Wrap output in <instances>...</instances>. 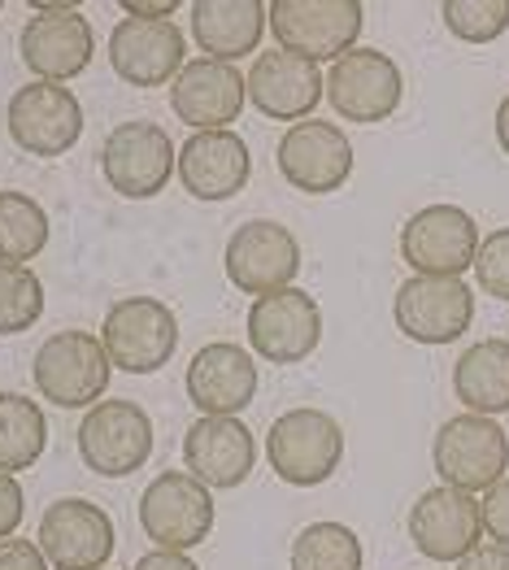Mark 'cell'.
Here are the masks:
<instances>
[{"label": "cell", "instance_id": "obj_1", "mask_svg": "<svg viewBox=\"0 0 509 570\" xmlns=\"http://www.w3.org/2000/svg\"><path fill=\"white\" fill-rule=\"evenodd\" d=\"M114 362L96 332H52L36 348L31 380L36 392L61 410H92L109 392Z\"/></svg>", "mask_w": 509, "mask_h": 570}, {"label": "cell", "instance_id": "obj_2", "mask_svg": "<svg viewBox=\"0 0 509 570\" xmlns=\"http://www.w3.org/2000/svg\"><path fill=\"white\" fill-rule=\"evenodd\" d=\"M100 344L127 375H157L179 348V318L157 296H118L105 309Z\"/></svg>", "mask_w": 509, "mask_h": 570}, {"label": "cell", "instance_id": "obj_3", "mask_svg": "<svg viewBox=\"0 0 509 570\" xmlns=\"http://www.w3.org/2000/svg\"><path fill=\"white\" fill-rule=\"evenodd\" d=\"M22 66L40 79V83H70L92 66L96 31L92 22L79 13V4L61 0H31V18L18 36Z\"/></svg>", "mask_w": 509, "mask_h": 570}, {"label": "cell", "instance_id": "obj_4", "mask_svg": "<svg viewBox=\"0 0 509 570\" xmlns=\"http://www.w3.org/2000/svg\"><path fill=\"white\" fill-rule=\"evenodd\" d=\"M266 458L275 475L292 488H319L344 462V428L314 405H296L278 414L266 431Z\"/></svg>", "mask_w": 509, "mask_h": 570}, {"label": "cell", "instance_id": "obj_5", "mask_svg": "<svg viewBox=\"0 0 509 570\" xmlns=\"http://www.w3.org/2000/svg\"><path fill=\"white\" fill-rule=\"evenodd\" d=\"M431 466L440 483L462 488V492H488L492 483H501L509 471V435L497 419L483 414H458L449 423H440L431 440Z\"/></svg>", "mask_w": 509, "mask_h": 570}, {"label": "cell", "instance_id": "obj_6", "mask_svg": "<svg viewBox=\"0 0 509 570\" xmlns=\"http://www.w3.org/2000/svg\"><path fill=\"white\" fill-rule=\"evenodd\" d=\"M179 170V148L157 122H118L100 144V175L127 200H153Z\"/></svg>", "mask_w": 509, "mask_h": 570}, {"label": "cell", "instance_id": "obj_7", "mask_svg": "<svg viewBox=\"0 0 509 570\" xmlns=\"http://www.w3.org/2000/svg\"><path fill=\"white\" fill-rule=\"evenodd\" d=\"M479 223L462 205H422L414 218L401 227V262L414 275H435V279H462L474 271L479 257Z\"/></svg>", "mask_w": 509, "mask_h": 570}, {"label": "cell", "instance_id": "obj_8", "mask_svg": "<svg viewBox=\"0 0 509 570\" xmlns=\"http://www.w3.org/2000/svg\"><path fill=\"white\" fill-rule=\"evenodd\" d=\"M366 9L358 0H275L271 31L275 48H287L310 61H340L358 48Z\"/></svg>", "mask_w": 509, "mask_h": 570}, {"label": "cell", "instance_id": "obj_9", "mask_svg": "<svg viewBox=\"0 0 509 570\" xmlns=\"http://www.w3.org/2000/svg\"><path fill=\"white\" fill-rule=\"evenodd\" d=\"M139 531L170 553H187L214 531V497L187 471H161L139 492Z\"/></svg>", "mask_w": 509, "mask_h": 570}, {"label": "cell", "instance_id": "obj_10", "mask_svg": "<svg viewBox=\"0 0 509 570\" xmlns=\"http://www.w3.org/2000/svg\"><path fill=\"white\" fill-rule=\"evenodd\" d=\"M248 332V348L262 362L275 366H301L305 357H314V348L323 344V309L310 292L301 287H283L271 296H257L248 305L244 318Z\"/></svg>", "mask_w": 509, "mask_h": 570}, {"label": "cell", "instance_id": "obj_11", "mask_svg": "<svg viewBox=\"0 0 509 570\" xmlns=\"http://www.w3.org/2000/svg\"><path fill=\"white\" fill-rule=\"evenodd\" d=\"M79 458L100 479H127L153 458V419L139 401H100L79 423Z\"/></svg>", "mask_w": 509, "mask_h": 570}, {"label": "cell", "instance_id": "obj_12", "mask_svg": "<svg viewBox=\"0 0 509 570\" xmlns=\"http://www.w3.org/2000/svg\"><path fill=\"white\" fill-rule=\"evenodd\" d=\"M9 140L31 157H66L84 136V105L66 83H40L31 79L27 88L9 96L4 109Z\"/></svg>", "mask_w": 509, "mask_h": 570}, {"label": "cell", "instance_id": "obj_13", "mask_svg": "<svg viewBox=\"0 0 509 570\" xmlns=\"http://www.w3.org/2000/svg\"><path fill=\"white\" fill-rule=\"evenodd\" d=\"M36 544L45 549L52 570H105L118 535L105 505H96L88 497H61L40 514Z\"/></svg>", "mask_w": 509, "mask_h": 570}, {"label": "cell", "instance_id": "obj_14", "mask_svg": "<svg viewBox=\"0 0 509 570\" xmlns=\"http://www.w3.org/2000/svg\"><path fill=\"white\" fill-rule=\"evenodd\" d=\"M223 266H227L232 287L257 301V296L292 287V279L301 275V244L275 218H253L232 232L223 248Z\"/></svg>", "mask_w": 509, "mask_h": 570}, {"label": "cell", "instance_id": "obj_15", "mask_svg": "<svg viewBox=\"0 0 509 570\" xmlns=\"http://www.w3.org/2000/svg\"><path fill=\"white\" fill-rule=\"evenodd\" d=\"M392 318L405 340L440 348L470 332L474 323V292L462 279H435V275H410L392 296Z\"/></svg>", "mask_w": 509, "mask_h": 570}, {"label": "cell", "instance_id": "obj_16", "mask_svg": "<svg viewBox=\"0 0 509 570\" xmlns=\"http://www.w3.org/2000/svg\"><path fill=\"white\" fill-rule=\"evenodd\" d=\"M405 79L401 66L379 48H353L326 70V100L349 122H383L401 109Z\"/></svg>", "mask_w": 509, "mask_h": 570}, {"label": "cell", "instance_id": "obj_17", "mask_svg": "<svg viewBox=\"0 0 509 570\" xmlns=\"http://www.w3.org/2000/svg\"><path fill=\"white\" fill-rule=\"evenodd\" d=\"M278 175L305 196H326L340 191L353 175V144L335 122H319L305 118L296 127H287L278 136L275 153Z\"/></svg>", "mask_w": 509, "mask_h": 570}, {"label": "cell", "instance_id": "obj_18", "mask_svg": "<svg viewBox=\"0 0 509 570\" xmlns=\"http://www.w3.org/2000/svg\"><path fill=\"white\" fill-rule=\"evenodd\" d=\"M410 540L431 562H462L466 553H474L483 544L479 497L449 488V483L427 488L410 505Z\"/></svg>", "mask_w": 509, "mask_h": 570}, {"label": "cell", "instance_id": "obj_19", "mask_svg": "<svg viewBox=\"0 0 509 570\" xmlns=\"http://www.w3.org/2000/svg\"><path fill=\"white\" fill-rule=\"evenodd\" d=\"M248 100L257 114L275 118V122H305L314 118L319 100L326 96V75L319 70V61L296 57L287 48H271L257 52L248 66Z\"/></svg>", "mask_w": 509, "mask_h": 570}, {"label": "cell", "instance_id": "obj_20", "mask_svg": "<svg viewBox=\"0 0 509 570\" xmlns=\"http://www.w3.org/2000/svg\"><path fill=\"white\" fill-rule=\"evenodd\" d=\"M184 387L200 419H239L257 396V362L244 344L214 340L196 348Z\"/></svg>", "mask_w": 509, "mask_h": 570}, {"label": "cell", "instance_id": "obj_21", "mask_svg": "<svg viewBox=\"0 0 509 570\" xmlns=\"http://www.w3.org/2000/svg\"><path fill=\"white\" fill-rule=\"evenodd\" d=\"M248 79L214 57H196L170 83V109L192 131H232V122L244 114Z\"/></svg>", "mask_w": 509, "mask_h": 570}, {"label": "cell", "instance_id": "obj_22", "mask_svg": "<svg viewBox=\"0 0 509 570\" xmlns=\"http://www.w3.org/2000/svg\"><path fill=\"white\" fill-rule=\"evenodd\" d=\"M109 66L131 88H166L187 66V40L175 22L123 18L109 31Z\"/></svg>", "mask_w": 509, "mask_h": 570}, {"label": "cell", "instance_id": "obj_23", "mask_svg": "<svg viewBox=\"0 0 509 570\" xmlns=\"http://www.w3.org/2000/svg\"><path fill=\"white\" fill-rule=\"evenodd\" d=\"M179 184L196 200H232L253 175V153L235 131H192L179 144Z\"/></svg>", "mask_w": 509, "mask_h": 570}, {"label": "cell", "instance_id": "obj_24", "mask_svg": "<svg viewBox=\"0 0 509 570\" xmlns=\"http://www.w3.org/2000/svg\"><path fill=\"white\" fill-rule=\"evenodd\" d=\"M253 462H257V444L239 419H196L184 431V471L200 479L209 492L239 488L253 475Z\"/></svg>", "mask_w": 509, "mask_h": 570}, {"label": "cell", "instance_id": "obj_25", "mask_svg": "<svg viewBox=\"0 0 509 570\" xmlns=\"http://www.w3.org/2000/svg\"><path fill=\"white\" fill-rule=\"evenodd\" d=\"M192 40L205 57L235 66L244 52H257L266 27H271V4L257 0H192Z\"/></svg>", "mask_w": 509, "mask_h": 570}, {"label": "cell", "instance_id": "obj_26", "mask_svg": "<svg viewBox=\"0 0 509 570\" xmlns=\"http://www.w3.org/2000/svg\"><path fill=\"white\" fill-rule=\"evenodd\" d=\"M453 396L466 414L497 419L509 410V340H479L453 366Z\"/></svg>", "mask_w": 509, "mask_h": 570}, {"label": "cell", "instance_id": "obj_27", "mask_svg": "<svg viewBox=\"0 0 509 570\" xmlns=\"http://www.w3.org/2000/svg\"><path fill=\"white\" fill-rule=\"evenodd\" d=\"M48 449L45 410L22 392H0V471H31Z\"/></svg>", "mask_w": 509, "mask_h": 570}, {"label": "cell", "instance_id": "obj_28", "mask_svg": "<svg viewBox=\"0 0 509 570\" xmlns=\"http://www.w3.org/2000/svg\"><path fill=\"white\" fill-rule=\"evenodd\" d=\"M48 244V209L27 191L0 188V266H27Z\"/></svg>", "mask_w": 509, "mask_h": 570}, {"label": "cell", "instance_id": "obj_29", "mask_svg": "<svg viewBox=\"0 0 509 570\" xmlns=\"http://www.w3.org/2000/svg\"><path fill=\"white\" fill-rule=\"evenodd\" d=\"M292 570H362V540L349 523H310L296 531L292 553H287Z\"/></svg>", "mask_w": 509, "mask_h": 570}, {"label": "cell", "instance_id": "obj_30", "mask_svg": "<svg viewBox=\"0 0 509 570\" xmlns=\"http://www.w3.org/2000/svg\"><path fill=\"white\" fill-rule=\"evenodd\" d=\"M45 314V284L31 266H0V335L31 332Z\"/></svg>", "mask_w": 509, "mask_h": 570}, {"label": "cell", "instance_id": "obj_31", "mask_svg": "<svg viewBox=\"0 0 509 570\" xmlns=\"http://www.w3.org/2000/svg\"><path fill=\"white\" fill-rule=\"evenodd\" d=\"M440 18L462 45H492L509 31V0H444Z\"/></svg>", "mask_w": 509, "mask_h": 570}, {"label": "cell", "instance_id": "obj_32", "mask_svg": "<svg viewBox=\"0 0 509 570\" xmlns=\"http://www.w3.org/2000/svg\"><path fill=\"white\" fill-rule=\"evenodd\" d=\"M474 279L488 296L509 301V227H497L483 236L479 257H474Z\"/></svg>", "mask_w": 509, "mask_h": 570}, {"label": "cell", "instance_id": "obj_33", "mask_svg": "<svg viewBox=\"0 0 509 570\" xmlns=\"http://www.w3.org/2000/svg\"><path fill=\"white\" fill-rule=\"evenodd\" d=\"M479 514H483V535L509 549V475L479 497Z\"/></svg>", "mask_w": 509, "mask_h": 570}, {"label": "cell", "instance_id": "obj_34", "mask_svg": "<svg viewBox=\"0 0 509 570\" xmlns=\"http://www.w3.org/2000/svg\"><path fill=\"white\" fill-rule=\"evenodd\" d=\"M22 514H27L22 483L0 471V540H13V531L22 527Z\"/></svg>", "mask_w": 509, "mask_h": 570}, {"label": "cell", "instance_id": "obj_35", "mask_svg": "<svg viewBox=\"0 0 509 570\" xmlns=\"http://www.w3.org/2000/svg\"><path fill=\"white\" fill-rule=\"evenodd\" d=\"M0 570H48V558L36 540H0Z\"/></svg>", "mask_w": 509, "mask_h": 570}, {"label": "cell", "instance_id": "obj_36", "mask_svg": "<svg viewBox=\"0 0 509 570\" xmlns=\"http://www.w3.org/2000/svg\"><path fill=\"white\" fill-rule=\"evenodd\" d=\"M458 570H509V549L501 544H479L474 553H466Z\"/></svg>", "mask_w": 509, "mask_h": 570}, {"label": "cell", "instance_id": "obj_37", "mask_svg": "<svg viewBox=\"0 0 509 570\" xmlns=\"http://www.w3.org/2000/svg\"><path fill=\"white\" fill-rule=\"evenodd\" d=\"M131 570H200L187 553H170V549H153V553H144Z\"/></svg>", "mask_w": 509, "mask_h": 570}, {"label": "cell", "instance_id": "obj_38", "mask_svg": "<svg viewBox=\"0 0 509 570\" xmlns=\"http://www.w3.org/2000/svg\"><path fill=\"white\" fill-rule=\"evenodd\" d=\"M179 9V0H157V4H139V0H123V13L139 18V22H170V13Z\"/></svg>", "mask_w": 509, "mask_h": 570}, {"label": "cell", "instance_id": "obj_39", "mask_svg": "<svg viewBox=\"0 0 509 570\" xmlns=\"http://www.w3.org/2000/svg\"><path fill=\"white\" fill-rule=\"evenodd\" d=\"M492 127H497V144L506 148V157H509V96L497 105V122H492Z\"/></svg>", "mask_w": 509, "mask_h": 570}, {"label": "cell", "instance_id": "obj_40", "mask_svg": "<svg viewBox=\"0 0 509 570\" xmlns=\"http://www.w3.org/2000/svg\"><path fill=\"white\" fill-rule=\"evenodd\" d=\"M0 9H4V0H0Z\"/></svg>", "mask_w": 509, "mask_h": 570}]
</instances>
